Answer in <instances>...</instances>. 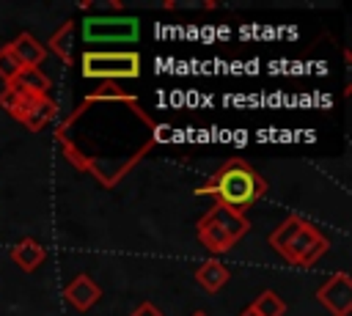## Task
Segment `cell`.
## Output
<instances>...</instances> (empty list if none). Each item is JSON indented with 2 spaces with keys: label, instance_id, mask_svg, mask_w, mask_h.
<instances>
[{
  "label": "cell",
  "instance_id": "obj_1",
  "mask_svg": "<svg viewBox=\"0 0 352 316\" xmlns=\"http://www.w3.org/2000/svg\"><path fill=\"white\" fill-rule=\"evenodd\" d=\"M270 190L267 179L242 157L226 159L201 187H195L198 198H212L220 206H228L234 212H248L258 198H264Z\"/></svg>",
  "mask_w": 352,
  "mask_h": 316
},
{
  "label": "cell",
  "instance_id": "obj_3",
  "mask_svg": "<svg viewBox=\"0 0 352 316\" xmlns=\"http://www.w3.org/2000/svg\"><path fill=\"white\" fill-rule=\"evenodd\" d=\"M250 220L242 214V212H234L228 206H220V203H212L198 225H195V234H198V242L212 253V256H223L228 250H234L248 234H250Z\"/></svg>",
  "mask_w": 352,
  "mask_h": 316
},
{
  "label": "cell",
  "instance_id": "obj_2",
  "mask_svg": "<svg viewBox=\"0 0 352 316\" xmlns=\"http://www.w3.org/2000/svg\"><path fill=\"white\" fill-rule=\"evenodd\" d=\"M270 247L292 267H314L327 250L330 239L302 214H286L267 236Z\"/></svg>",
  "mask_w": 352,
  "mask_h": 316
},
{
  "label": "cell",
  "instance_id": "obj_4",
  "mask_svg": "<svg viewBox=\"0 0 352 316\" xmlns=\"http://www.w3.org/2000/svg\"><path fill=\"white\" fill-rule=\"evenodd\" d=\"M0 107L14 121H19L28 132H41V129H47L58 118V102L50 93H44V96L25 93V91L14 88V85H3V91H0Z\"/></svg>",
  "mask_w": 352,
  "mask_h": 316
},
{
  "label": "cell",
  "instance_id": "obj_14",
  "mask_svg": "<svg viewBox=\"0 0 352 316\" xmlns=\"http://www.w3.org/2000/svg\"><path fill=\"white\" fill-rule=\"evenodd\" d=\"M250 305H253V311H256L258 316H283V313L289 311V305H286L272 289H264Z\"/></svg>",
  "mask_w": 352,
  "mask_h": 316
},
{
  "label": "cell",
  "instance_id": "obj_17",
  "mask_svg": "<svg viewBox=\"0 0 352 316\" xmlns=\"http://www.w3.org/2000/svg\"><path fill=\"white\" fill-rule=\"evenodd\" d=\"M236 316H258V313L253 311V305H245V308H242V311H239Z\"/></svg>",
  "mask_w": 352,
  "mask_h": 316
},
{
  "label": "cell",
  "instance_id": "obj_11",
  "mask_svg": "<svg viewBox=\"0 0 352 316\" xmlns=\"http://www.w3.org/2000/svg\"><path fill=\"white\" fill-rule=\"evenodd\" d=\"M228 278H231V272H228L226 264H220V258H206V261H201L198 269H195V283H198L206 294H217V291L228 283Z\"/></svg>",
  "mask_w": 352,
  "mask_h": 316
},
{
  "label": "cell",
  "instance_id": "obj_13",
  "mask_svg": "<svg viewBox=\"0 0 352 316\" xmlns=\"http://www.w3.org/2000/svg\"><path fill=\"white\" fill-rule=\"evenodd\" d=\"M8 85H14V88H19V91H25V93H38V96H44V93H50L52 80H50L41 69H22Z\"/></svg>",
  "mask_w": 352,
  "mask_h": 316
},
{
  "label": "cell",
  "instance_id": "obj_18",
  "mask_svg": "<svg viewBox=\"0 0 352 316\" xmlns=\"http://www.w3.org/2000/svg\"><path fill=\"white\" fill-rule=\"evenodd\" d=\"M190 316H209V313H204V311H195V313H190Z\"/></svg>",
  "mask_w": 352,
  "mask_h": 316
},
{
  "label": "cell",
  "instance_id": "obj_9",
  "mask_svg": "<svg viewBox=\"0 0 352 316\" xmlns=\"http://www.w3.org/2000/svg\"><path fill=\"white\" fill-rule=\"evenodd\" d=\"M8 49H11V55L16 58V63H19L22 69H41L44 60H47L44 44H41L33 33H28V30L16 33V38L8 41Z\"/></svg>",
  "mask_w": 352,
  "mask_h": 316
},
{
  "label": "cell",
  "instance_id": "obj_7",
  "mask_svg": "<svg viewBox=\"0 0 352 316\" xmlns=\"http://www.w3.org/2000/svg\"><path fill=\"white\" fill-rule=\"evenodd\" d=\"M316 302L330 313V316H349L352 313V278L349 272H333L319 289H316Z\"/></svg>",
  "mask_w": 352,
  "mask_h": 316
},
{
  "label": "cell",
  "instance_id": "obj_15",
  "mask_svg": "<svg viewBox=\"0 0 352 316\" xmlns=\"http://www.w3.org/2000/svg\"><path fill=\"white\" fill-rule=\"evenodd\" d=\"M19 71H22V66H19L16 58L11 55L8 44H3V47H0V80H3V85H8Z\"/></svg>",
  "mask_w": 352,
  "mask_h": 316
},
{
  "label": "cell",
  "instance_id": "obj_5",
  "mask_svg": "<svg viewBox=\"0 0 352 316\" xmlns=\"http://www.w3.org/2000/svg\"><path fill=\"white\" fill-rule=\"evenodd\" d=\"M80 71L85 80L118 82L140 77V55L135 49H85L80 58Z\"/></svg>",
  "mask_w": 352,
  "mask_h": 316
},
{
  "label": "cell",
  "instance_id": "obj_8",
  "mask_svg": "<svg viewBox=\"0 0 352 316\" xmlns=\"http://www.w3.org/2000/svg\"><path fill=\"white\" fill-rule=\"evenodd\" d=\"M63 300H66L74 311H91V308L102 300V286H99L88 272H80V275H74V278L63 286Z\"/></svg>",
  "mask_w": 352,
  "mask_h": 316
},
{
  "label": "cell",
  "instance_id": "obj_12",
  "mask_svg": "<svg viewBox=\"0 0 352 316\" xmlns=\"http://www.w3.org/2000/svg\"><path fill=\"white\" fill-rule=\"evenodd\" d=\"M74 27H77L74 19L60 22V27H58V30L47 38V44H44V49H47V52H55V55L60 58V63H66V66H72V36H74Z\"/></svg>",
  "mask_w": 352,
  "mask_h": 316
},
{
  "label": "cell",
  "instance_id": "obj_10",
  "mask_svg": "<svg viewBox=\"0 0 352 316\" xmlns=\"http://www.w3.org/2000/svg\"><path fill=\"white\" fill-rule=\"evenodd\" d=\"M8 256H11V261H14L22 272H36V269L47 261V250H44V245H41L38 239H33V236H22V239H16V242L11 245V250H8Z\"/></svg>",
  "mask_w": 352,
  "mask_h": 316
},
{
  "label": "cell",
  "instance_id": "obj_16",
  "mask_svg": "<svg viewBox=\"0 0 352 316\" xmlns=\"http://www.w3.org/2000/svg\"><path fill=\"white\" fill-rule=\"evenodd\" d=\"M129 316H165L154 302H148V300H143L138 308H132V313Z\"/></svg>",
  "mask_w": 352,
  "mask_h": 316
},
{
  "label": "cell",
  "instance_id": "obj_6",
  "mask_svg": "<svg viewBox=\"0 0 352 316\" xmlns=\"http://www.w3.org/2000/svg\"><path fill=\"white\" fill-rule=\"evenodd\" d=\"M140 36L138 16H85L82 38L88 44H132Z\"/></svg>",
  "mask_w": 352,
  "mask_h": 316
}]
</instances>
